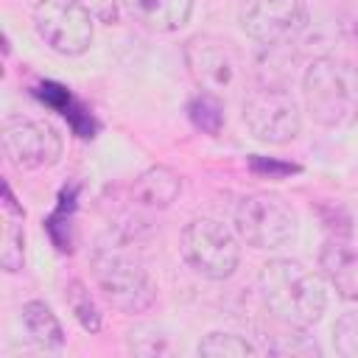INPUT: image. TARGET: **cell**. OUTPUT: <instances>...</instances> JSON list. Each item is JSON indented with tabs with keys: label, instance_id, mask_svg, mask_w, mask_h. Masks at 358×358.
I'll list each match as a JSON object with an SVG mask.
<instances>
[{
	"label": "cell",
	"instance_id": "23",
	"mask_svg": "<svg viewBox=\"0 0 358 358\" xmlns=\"http://www.w3.org/2000/svg\"><path fill=\"white\" fill-rule=\"evenodd\" d=\"M73 3H78L92 20H98V22H106V25H112V22H117V17H120V0H73Z\"/></svg>",
	"mask_w": 358,
	"mask_h": 358
},
{
	"label": "cell",
	"instance_id": "1",
	"mask_svg": "<svg viewBox=\"0 0 358 358\" xmlns=\"http://www.w3.org/2000/svg\"><path fill=\"white\" fill-rule=\"evenodd\" d=\"M257 291L266 310L291 327H310L327 310L324 280L291 257L266 260L257 271Z\"/></svg>",
	"mask_w": 358,
	"mask_h": 358
},
{
	"label": "cell",
	"instance_id": "11",
	"mask_svg": "<svg viewBox=\"0 0 358 358\" xmlns=\"http://www.w3.org/2000/svg\"><path fill=\"white\" fill-rule=\"evenodd\" d=\"M319 268L330 288L347 302H358V252L333 238L319 249Z\"/></svg>",
	"mask_w": 358,
	"mask_h": 358
},
{
	"label": "cell",
	"instance_id": "6",
	"mask_svg": "<svg viewBox=\"0 0 358 358\" xmlns=\"http://www.w3.org/2000/svg\"><path fill=\"white\" fill-rule=\"evenodd\" d=\"M241 238L235 235V229H229L227 224L215 221V218H193L182 227L179 235V252L185 257V263L207 277V280H227L235 274L238 263H241Z\"/></svg>",
	"mask_w": 358,
	"mask_h": 358
},
{
	"label": "cell",
	"instance_id": "20",
	"mask_svg": "<svg viewBox=\"0 0 358 358\" xmlns=\"http://www.w3.org/2000/svg\"><path fill=\"white\" fill-rule=\"evenodd\" d=\"M126 347H129L131 355H145V358L171 352L168 336H162L157 327H148V324L129 330V336H126Z\"/></svg>",
	"mask_w": 358,
	"mask_h": 358
},
{
	"label": "cell",
	"instance_id": "10",
	"mask_svg": "<svg viewBox=\"0 0 358 358\" xmlns=\"http://www.w3.org/2000/svg\"><path fill=\"white\" fill-rule=\"evenodd\" d=\"M62 148V134L45 120L14 117L3 126V151L20 171H42L56 165Z\"/></svg>",
	"mask_w": 358,
	"mask_h": 358
},
{
	"label": "cell",
	"instance_id": "2",
	"mask_svg": "<svg viewBox=\"0 0 358 358\" xmlns=\"http://www.w3.org/2000/svg\"><path fill=\"white\" fill-rule=\"evenodd\" d=\"M302 98L310 117L324 129L358 123V67L341 56H319L302 73Z\"/></svg>",
	"mask_w": 358,
	"mask_h": 358
},
{
	"label": "cell",
	"instance_id": "8",
	"mask_svg": "<svg viewBox=\"0 0 358 358\" xmlns=\"http://www.w3.org/2000/svg\"><path fill=\"white\" fill-rule=\"evenodd\" d=\"M31 22L45 48H50L59 56L87 53L95 36L92 17L73 0H36Z\"/></svg>",
	"mask_w": 358,
	"mask_h": 358
},
{
	"label": "cell",
	"instance_id": "5",
	"mask_svg": "<svg viewBox=\"0 0 358 358\" xmlns=\"http://www.w3.org/2000/svg\"><path fill=\"white\" fill-rule=\"evenodd\" d=\"M235 235L252 249H280L296 238L299 221L294 207L274 193H249L238 201L232 215Z\"/></svg>",
	"mask_w": 358,
	"mask_h": 358
},
{
	"label": "cell",
	"instance_id": "19",
	"mask_svg": "<svg viewBox=\"0 0 358 358\" xmlns=\"http://www.w3.org/2000/svg\"><path fill=\"white\" fill-rule=\"evenodd\" d=\"M20 221H22V215L6 213V229H3L0 266H3V271H8V274L20 271V268H22V263H25V235H22Z\"/></svg>",
	"mask_w": 358,
	"mask_h": 358
},
{
	"label": "cell",
	"instance_id": "24",
	"mask_svg": "<svg viewBox=\"0 0 358 358\" xmlns=\"http://www.w3.org/2000/svg\"><path fill=\"white\" fill-rule=\"evenodd\" d=\"M252 171H257V173H271L274 179H282V176H288V173H296L299 168H296V165H288V162H263L260 157H255V159H252Z\"/></svg>",
	"mask_w": 358,
	"mask_h": 358
},
{
	"label": "cell",
	"instance_id": "15",
	"mask_svg": "<svg viewBox=\"0 0 358 358\" xmlns=\"http://www.w3.org/2000/svg\"><path fill=\"white\" fill-rule=\"evenodd\" d=\"M187 120L199 131L215 137L224 129V123H227L221 95H213V92H204V90H199L196 95H190V101H187Z\"/></svg>",
	"mask_w": 358,
	"mask_h": 358
},
{
	"label": "cell",
	"instance_id": "17",
	"mask_svg": "<svg viewBox=\"0 0 358 358\" xmlns=\"http://www.w3.org/2000/svg\"><path fill=\"white\" fill-rule=\"evenodd\" d=\"M64 299H67V308L73 310V316L78 319V324H81L87 333H98V330H101V310H98L92 294L87 291V285H84L81 280H70V282H67Z\"/></svg>",
	"mask_w": 358,
	"mask_h": 358
},
{
	"label": "cell",
	"instance_id": "14",
	"mask_svg": "<svg viewBox=\"0 0 358 358\" xmlns=\"http://www.w3.org/2000/svg\"><path fill=\"white\" fill-rule=\"evenodd\" d=\"M20 324H22L28 344H34L36 350L56 352L64 347V327L48 302H42V299L25 302L20 308Z\"/></svg>",
	"mask_w": 358,
	"mask_h": 358
},
{
	"label": "cell",
	"instance_id": "4",
	"mask_svg": "<svg viewBox=\"0 0 358 358\" xmlns=\"http://www.w3.org/2000/svg\"><path fill=\"white\" fill-rule=\"evenodd\" d=\"M185 67L199 90L224 95L243 84L246 78V56L241 48L218 34H196L182 48Z\"/></svg>",
	"mask_w": 358,
	"mask_h": 358
},
{
	"label": "cell",
	"instance_id": "9",
	"mask_svg": "<svg viewBox=\"0 0 358 358\" xmlns=\"http://www.w3.org/2000/svg\"><path fill=\"white\" fill-rule=\"evenodd\" d=\"M241 28L252 42L263 48L288 45L308 28V3L305 0H246L241 8Z\"/></svg>",
	"mask_w": 358,
	"mask_h": 358
},
{
	"label": "cell",
	"instance_id": "12",
	"mask_svg": "<svg viewBox=\"0 0 358 358\" xmlns=\"http://www.w3.org/2000/svg\"><path fill=\"white\" fill-rule=\"evenodd\" d=\"M196 0H120L123 11L154 34H171L187 25Z\"/></svg>",
	"mask_w": 358,
	"mask_h": 358
},
{
	"label": "cell",
	"instance_id": "7",
	"mask_svg": "<svg viewBox=\"0 0 358 358\" xmlns=\"http://www.w3.org/2000/svg\"><path fill=\"white\" fill-rule=\"evenodd\" d=\"M241 117L249 134L266 145H285L302 131V109L282 84H257L243 95Z\"/></svg>",
	"mask_w": 358,
	"mask_h": 358
},
{
	"label": "cell",
	"instance_id": "21",
	"mask_svg": "<svg viewBox=\"0 0 358 358\" xmlns=\"http://www.w3.org/2000/svg\"><path fill=\"white\" fill-rule=\"evenodd\" d=\"M333 347L344 358H358V310H347L333 324Z\"/></svg>",
	"mask_w": 358,
	"mask_h": 358
},
{
	"label": "cell",
	"instance_id": "22",
	"mask_svg": "<svg viewBox=\"0 0 358 358\" xmlns=\"http://www.w3.org/2000/svg\"><path fill=\"white\" fill-rule=\"evenodd\" d=\"M336 20H338V31H341L344 42L358 48V0H344L338 6Z\"/></svg>",
	"mask_w": 358,
	"mask_h": 358
},
{
	"label": "cell",
	"instance_id": "13",
	"mask_svg": "<svg viewBox=\"0 0 358 358\" xmlns=\"http://www.w3.org/2000/svg\"><path fill=\"white\" fill-rule=\"evenodd\" d=\"M129 193H131V201L145 210H165L179 199L182 176L168 165H151L131 182Z\"/></svg>",
	"mask_w": 358,
	"mask_h": 358
},
{
	"label": "cell",
	"instance_id": "16",
	"mask_svg": "<svg viewBox=\"0 0 358 358\" xmlns=\"http://www.w3.org/2000/svg\"><path fill=\"white\" fill-rule=\"evenodd\" d=\"M196 352L204 355V358H252V355H257L260 350H257L249 338H243V336H238V333L213 330V333H207V336L199 341Z\"/></svg>",
	"mask_w": 358,
	"mask_h": 358
},
{
	"label": "cell",
	"instance_id": "3",
	"mask_svg": "<svg viewBox=\"0 0 358 358\" xmlns=\"http://www.w3.org/2000/svg\"><path fill=\"white\" fill-rule=\"evenodd\" d=\"M92 280L101 296L120 313H145L157 302V285L140 260L117 252L101 249L92 255Z\"/></svg>",
	"mask_w": 358,
	"mask_h": 358
},
{
	"label": "cell",
	"instance_id": "18",
	"mask_svg": "<svg viewBox=\"0 0 358 358\" xmlns=\"http://www.w3.org/2000/svg\"><path fill=\"white\" fill-rule=\"evenodd\" d=\"M266 352H274V355H322L319 344L305 336V327H291L285 324V333H277V336H266Z\"/></svg>",
	"mask_w": 358,
	"mask_h": 358
}]
</instances>
